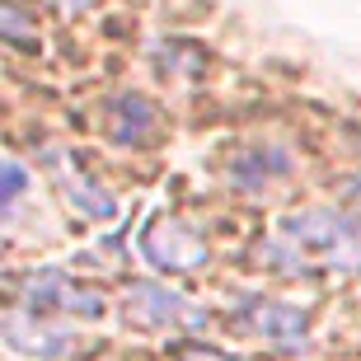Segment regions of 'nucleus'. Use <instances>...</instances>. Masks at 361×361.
I'll return each instance as SVG.
<instances>
[{
  "instance_id": "obj_1",
  "label": "nucleus",
  "mask_w": 361,
  "mask_h": 361,
  "mask_svg": "<svg viewBox=\"0 0 361 361\" xmlns=\"http://www.w3.org/2000/svg\"><path fill=\"white\" fill-rule=\"evenodd\" d=\"M281 258H300V268H361V221L338 212H300L281 226Z\"/></svg>"
},
{
  "instance_id": "obj_2",
  "label": "nucleus",
  "mask_w": 361,
  "mask_h": 361,
  "mask_svg": "<svg viewBox=\"0 0 361 361\" xmlns=\"http://www.w3.org/2000/svg\"><path fill=\"white\" fill-rule=\"evenodd\" d=\"M141 249L155 268L164 272H188V268H202V258H207V244L197 235H188L183 226H146L141 235Z\"/></svg>"
},
{
  "instance_id": "obj_3",
  "label": "nucleus",
  "mask_w": 361,
  "mask_h": 361,
  "mask_svg": "<svg viewBox=\"0 0 361 361\" xmlns=\"http://www.w3.org/2000/svg\"><path fill=\"white\" fill-rule=\"evenodd\" d=\"M244 324L254 334L272 338L281 348H305V314L295 305H277V300H249L244 305Z\"/></svg>"
},
{
  "instance_id": "obj_4",
  "label": "nucleus",
  "mask_w": 361,
  "mask_h": 361,
  "mask_svg": "<svg viewBox=\"0 0 361 361\" xmlns=\"http://www.w3.org/2000/svg\"><path fill=\"white\" fill-rule=\"evenodd\" d=\"M127 319L141 324V329H160V324H169V319H197V314H192L174 291H160V286H146V281H141V286L127 291Z\"/></svg>"
},
{
  "instance_id": "obj_5",
  "label": "nucleus",
  "mask_w": 361,
  "mask_h": 361,
  "mask_svg": "<svg viewBox=\"0 0 361 361\" xmlns=\"http://www.w3.org/2000/svg\"><path fill=\"white\" fill-rule=\"evenodd\" d=\"M28 300H33V310H80V314H104V300L94 291H85V286H71L66 272H42L38 281H33V291H28Z\"/></svg>"
},
{
  "instance_id": "obj_6",
  "label": "nucleus",
  "mask_w": 361,
  "mask_h": 361,
  "mask_svg": "<svg viewBox=\"0 0 361 361\" xmlns=\"http://www.w3.org/2000/svg\"><path fill=\"white\" fill-rule=\"evenodd\" d=\"M155 122V108L141 94H122L118 99V122H113V141L118 146H141V127Z\"/></svg>"
},
{
  "instance_id": "obj_7",
  "label": "nucleus",
  "mask_w": 361,
  "mask_h": 361,
  "mask_svg": "<svg viewBox=\"0 0 361 361\" xmlns=\"http://www.w3.org/2000/svg\"><path fill=\"white\" fill-rule=\"evenodd\" d=\"M286 169H291V160H286L281 150H272V155H258V150H254V155L235 169V183H240V188H254L258 178L268 183V174H286Z\"/></svg>"
},
{
  "instance_id": "obj_8",
  "label": "nucleus",
  "mask_w": 361,
  "mask_h": 361,
  "mask_svg": "<svg viewBox=\"0 0 361 361\" xmlns=\"http://www.w3.org/2000/svg\"><path fill=\"white\" fill-rule=\"evenodd\" d=\"M71 202H75L80 212H90V216H118V202L108 197V192H99V183L85 178V174L71 183Z\"/></svg>"
},
{
  "instance_id": "obj_9",
  "label": "nucleus",
  "mask_w": 361,
  "mask_h": 361,
  "mask_svg": "<svg viewBox=\"0 0 361 361\" xmlns=\"http://www.w3.org/2000/svg\"><path fill=\"white\" fill-rule=\"evenodd\" d=\"M174 357L178 361H240V357H226V352H216V348H202V343H178Z\"/></svg>"
},
{
  "instance_id": "obj_10",
  "label": "nucleus",
  "mask_w": 361,
  "mask_h": 361,
  "mask_svg": "<svg viewBox=\"0 0 361 361\" xmlns=\"http://www.w3.org/2000/svg\"><path fill=\"white\" fill-rule=\"evenodd\" d=\"M24 169H19V164L14 160H5V207H14V202H19V192H24Z\"/></svg>"
}]
</instances>
